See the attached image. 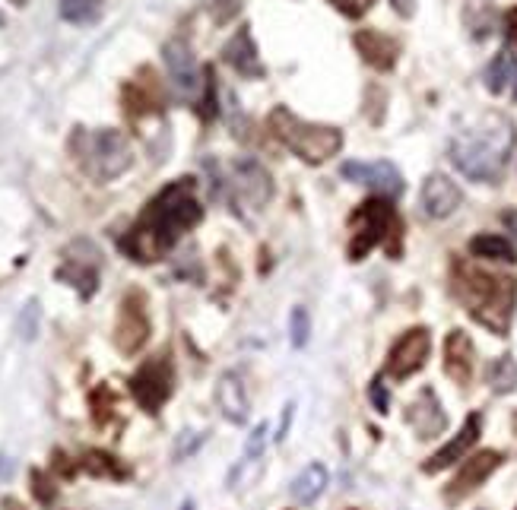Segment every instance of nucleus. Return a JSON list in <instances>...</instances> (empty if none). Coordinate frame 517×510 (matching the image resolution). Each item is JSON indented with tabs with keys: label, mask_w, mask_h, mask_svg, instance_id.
<instances>
[{
	"label": "nucleus",
	"mask_w": 517,
	"mask_h": 510,
	"mask_svg": "<svg viewBox=\"0 0 517 510\" xmlns=\"http://www.w3.org/2000/svg\"><path fill=\"white\" fill-rule=\"evenodd\" d=\"M203 219V206L197 200V184L191 178H178L165 184L162 191L143 206L140 219L131 225L118 244L121 251L137 263H153L162 254H169L181 241L184 232H191Z\"/></svg>",
	"instance_id": "obj_1"
},
{
	"label": "nucleus",
	"mask_w": 517,
	"mask_h": 510,
	"mask_svg": "<svg viewBox=\"0 0 517 510\" xmlns=\"http://www.w3.org/2000/svg\"><path fill=\"white\" fill-rule=\"evenodd\" d=\"M514 143H517L514 121L502 115V111H486V115L473 118V124L457 130L448 156L457 172L467 175L470 181L495 184L505 175Z\"/></svg>",
	"instance_id": "obj_2"
},
{
	"label": "nucleus",
	"mask_w": 517,
	"mask_h": 510,
	"mask_svg": "<svg viewBox=\"0 0 517 510\" xmlns=\"http://www.w3.org/2000/svg\"><path fill=\"white\" fill-rule=\"evenodd\" d=\"M454 292L464 301L467 314L479 320L486 330H492L495 336L508 333L511 317H514V301H517V279L470 267V263H457Z\"/></svg>",
	"instance_id": "obj_3"
},
{
	"label": "nucleus",
	"mask_w": 517,
	"mask_h": 510,
	"mask_svg": "<svg viewBox=\"0 0 517 510\" xmlns=\"http://www.w3.org/2000/svg\"><path fill=\"white\" fill-rule=\"evenodd\" d=\"M70 153H73V159H77L80 172L89 175L96 184L115 181L134 165L131 143H127L112 127H99V130L80 127L77 134L70 137Z\"/></svg>",
	"instance_id": "obj_4"
},
{
	"label": "nucleus",
	"mask_w": 517,
	"mask_h": 510,
	"mask_svg": "<svg viewBox=\"0 0 517 510\" xmlns=\"http://www.w3.org/2000/svg\"><path fill=\"white\" fill-rule=\"evenodd\" d=\"M270 134L280 140L289 153H295L308 165H321L327 159H334L343 149V134L330 124H311L299 115H292L286 105L270 111Z\"/></svg>",
	"instance_id": "obj_5"
},
{
	"label": "nucleus",
	"mask_w": 517,
	"mask_h": 510,
	"mask_svg": "<svg viewBox=\"0 0 517 510\" xmlns=\"http://www.w3.org/2000/svg\"><path fill=\"white\" fill-rule=\"evenodd\" d=\"M349 229H353V235H349L346 254L353 263H359L372 254L378 244H384L394 232H400V222H397L391 200L372 197V200H365L353 216H349Z\"/></svg>",
	"instance_id": "obj_6"
},
{
	"label": "nucleus",
	"mask_w": 517,
	"mask_h": 510,
	"mask_svg": "<svg viewBox=\"0 0 517 510\" xmlns=\"http://www.w3.org/2000/svg\"><path fill=\"white\" fill-rule=\"evenodd\" d=\"M172 381H175V371H172L169 355H156L150 362H143L140 371L131 377V390L137 396V403L150 415H156L162 403L172 396V387H175Z\"/></svg>",
	"instance_id": "obj_7"
},
{
	"label": "nucleus",
	"mask_w": 517,
	"mask_h": 510,
	"mask_svg": "<svg viewBox=\"0 0 517 510\" xmlns=\"http://www.w3.org/2000/svg\"><path fill=\"white\" fill-rule=\"evenodd\" d=\"M429 352H432V336L426 327H413L406 330L397 343L387 352V377H394V381H406V377H413L416 371L426 368L429 362Z\"/></svg>",
	"instance_id": "obj_8"
},
{
	"label": "nucleus",
	"mask_w": 517,
	"mask_h": 510,
	"mask_svg": "<svg viewBox=\"0 0 517 510\" xmlns=\"http://www.w3.org/2000/svg\"><path fill=\"white\" fill-rule=\"evenodd\" d=\"M150 339V314H146V295L131 289L121 301L118 324H115V346L124 355H137Z\"/></svg>",
	"instance_id": "obj_9"
},
{
	"label": "nucleus",
	"mask_w": 517,
	"mask_h": 510,
	"mask_svg": "<svg viewBox=\"0 0 517 510\" xmlns=\"http://www.w3.org/2000/svg\"><path fill=\"white\" fill-rule=\"evenodd\" d=\"M340 175L353 184L372 187V191L381 197H400L403 194V175L391 162H346L340 168Z\"/></svg>",
	"instance_id": "obj_10"
},
{
	"label": "nucleus",
	"mask_w": 517,
	"mask_h": 510,
	"mask_svg": "<svg viewBox=\"0 0 517 510\" xmlns=\"http://www.w3.org/2000/svg\"><path fill=\"white\" fill-rule=\"evenodd\" d=\"M498 466H502V453H498V450H479V453H473V457L464 466H460V472L454 476L451 488L445 491V498L451 504L454 501H464L470 491H476L479 485H483Z\"/></svg>",
	"instance_id": "obj_11"
},
{
	"label": "nucleus",
	"mask_w": 517,
	"mask_h": 510,
	"mask_svg": "<svg viewBox=\"0 0 517 510\" xmlns=\"http://www.w3.org/2000/svg\"><path fill=\"white\" fill-rule=\"evenodd\" d=\"M460 203H464V194L448 175H429L422 184L419 206L429 219H448L451 213H457Z\"/></svg>",
	"instance_id": "obj_12"
},
{
	"label": "nucleus",
	"mask_w": 517,
	"mask_h": 510,
	"mask_svg": "<svg viewBox=\"0 0 517 510\" xmlns=\"http://www.w3.org/2000/svg\"><path fill=\"white\" fill-rule=\"evenodd\" d=\"M165 67H169V80L175 83L178 92L184 96H194L200 80H197V64H194V51L184 39H172L169 45L162 48Z\"/></svg>",
	"instance_id": "obj_13"
},
{
	"label": "nucleus",
	"mask_w": 517,
	"mask_h": 510,
	"mask_svg": "<svg viewBox=\"0 0 517 510\" xmlns=\"http://www.w3.org/2000/svg\"><path fill=\"white\" fill-rule=\"evenodd\" d=\"M479 431H483V415H479V412H473V415H467V422H464V428H460L457 434H454V438L445 444V447H441L438 453H435V457L426 463V466H422V469H426V472H432V476H435V472H441V469H448L451 463H457V460H464L467 457V453H470V447L476 444V438H479Z\"/></svg>",
	"instance_id": "obj_14"
},
{
	"label": "nucleus",
	"mask_w": 517,
	"mask_h": 510,
	"mask_svg": "<svg viewBox=\"0 0 517 510\" xmlns=\"http://www.w3.org/2000/svg\"><path fill=\"white\" fill-rule=\"evenodd\" d=\"M476 368V349L473 339L464 330H451L445 339V374L457 384H470Z\"/></svg>",
	"instance_id": "obj_15"
},
{
	"label": "nucleus",
	"mask_w": 517,
	"mask_h": 510,
	"mask_svg": "<svg viewBox=\"0 0 517 510\" xmlns=\"http://www.w3.org/2000/svg\"><path fill=\"white\" fill-rule=\"evenodd\" d=\"M353 45L356 51L362 54L365 64H372L375 70H394L397 64V54H400V45L391 39V35H381L375 29H359L353 35Z\"/></svg>",
	"instance_id": "obj_16"
},
{
	"label": "nucleus",
	"mask_w": 517,
	"mask_h": 510,
	"mask_svg": "<svg viewBox=\"0 0 517 510\" xmlns=\"http://www.w3.org/2000/svg\"><path fill=\"white\" fill-rule=\"evenodd\" d=\"M223 58L235 73H242V77H254V80L264 77V64H261V58H257V45L251 39L248 26L232 35L229 45L223 48Z\"/></svg>",
	"instance_id": "obj_17"
},
{
	"label": "nucleus",
	"mask_w": 517,
	"mask_h": 510,
	"mask_svg": "<svg viewBox=\"0 0 517 510\" xmlns=\"http://www.w3.org/2000/svg\"><path fill=\"white\" fill-rule=\"evenodd\" d=\"M216 403L223 409V415L232 422V425H242L248 419V393H245V384L238 374H223L216 384Z\"/></svg>",
	"instance_id": "obj_18"
},
{
	"label": "nucleus",
	"mask_w": 517,
	"mask_h": 510,
	"mask_svg": "<svg viewBox=\"0 0 517 510\" xmlns=\"http://www.w3.org/2000/svg\"><path fill=\"white\" fill-rule=\"evenodd\" d=\"M410 422L422 438H432V434L445 428V412H441V403L432 390H422V396L410 406Z\"/></svg>",
	"instance_id": "obj_19"
},
{
	"label": "nucleus",
	"mask_w": 517,
	"mask_h": 510,
	"mask_svg": "<svg viewBox=\"0 0 517 510\" xmlns=\"http://www.w3.org/2000/svg\"><path fill=\"white\" fill-rule=\"evenodd\" d=\"M327 482H330V472H327V466H321V463H311V466H305V472L299 479L292 482V501L295 504H311L315 498H321V491L327 488Z\"/></svg>",
	"instance_id": "obj_20"
},
{
	"label": "nucleus",
	"mask_w": 517,
	"mask_h": 510,
	"mask_svg": "<svg viewBox=\"0 0 517 510\" xmlns=\"http://www.w3.org/2000/svg\"><path fill=\"white\" fill-rule=\"evenodd\" d=\"M470 254L479 257V260H498V263H514L517 260V251L514 244L502 235H476L470 241Z\"/></svg>",
	"instance_id": "obj_21"
},
{
	"label": "nucleus",
	"mask_w": 517,
	"mask_h": 510,
	"mask_svg": "<svg viewBox=\"0 0 517 510\" xmlns=\"http://www.w3.org/2000/svg\"><path fill=\"white\" fill-rule=\"evenodd\" d=\"M514 73H517V61L511 58L508 51H502V54H498V58L489 64V70H486V89L495 92V96H502V92L511 89Z\"/></svg>",
	"instance_id": "obj_22"
},
{
	"label": "nucleus",
	"mask_w": 517,
	"mask_h": 510,
	"mask_svg": "<svg viewBox=\"0 0 517 510\" xmlns=\"http://www.w3.org/2000/svg\"><path fill=\"white\" fill-rule=\"evenodd\" d=\"M58 276L61 279H67L70 282V286H77L80 289V295L83 298H89L92 292H96V267H89V263H80V260H67V267H61L58 270Z\"/></svg>",
	"instance_id": "obj_23"
},
{
	"label": "nucleus",
	"mask_w": 517,
	"mask_h": 510,
	"mask_svg": "<svg viewBox=\"0 0 517 510\" xmlns=\"http://www.w3.org/2000/svg\"><path fill=\"white\" fill-rule=\"evenodd\" d=\"M489 384L495 393H511L517 390V362L511 355H502L495 358V362L489 365Z\"/></svg>",
	"instance_id": "obj_24"
},
{
	"label": "nucleus",
	"mask_w": 517,
	"mask_h": 510,
	"mask_svg": "<svg viewBox=\"0 0 517 510\" xmlns=\"http://www.w3.org/2000/svg\"><path fill=\"white\" fill-rule=\"evenodd\" d=\"M102 0H58V7H61V16L70 23H86L96 16Z\"/></svg>",
	"instance_id": "obj_25"
},
{
	"label": "nucleus",
	"mask_w": 517,
	"mask_h": 510,
	"mask_svg": "<svg viewBox=\"0 0 517 510\" xmlns=\"http://www.w3.org/2000/svg\"><path fill=\"white\" fill-rule=\"evenodd\" d=\"M308 336H311V317L305 308H292L289 314V339L295 349H305L308 346Z\"/></svg>",
	"instance_id": "obj_26"
},
{
	"label": "nucleus",
	"mask_w": 517,
	"mask_h": 510,
	"mask_svg": "<svg viewBox=\"0 0 517 510\" xmlns=\"http://www.w3.org/2000/svg\"><path fill=\"white\" fill-rule=\"evenodd\" d=\"M89 472H96V476H127V472L124 469H118V463L112 460V457H108V453H89V457H86V463H83Z\"/></svg>",
	"instance_id": "obj_27"
},
{
	"label": "nucleus",
	"mask_w": 517,
	"mask_h": 510,
	"mask_svg": "<svg viewBox=\"0 0 517 510\" xmlns=\"http://www.w3.org/2000/svg\"><path fill=\"white\" fill-rule=\"evenodd\" d=\"M264 444H267V425L261 422L251 434H248V441H245V457L242 463H257L261 460V453H264Z\"/></svg>",
	"instance_id": "obj_28"
},
{
	"label": "nucleus",
	"mask_w": 517,
	"mask_h": 510,
	"mask_svg": "<svg viewBox=\"0 0 517 510\" xmlns=\"http://www.w3.org/2000/svg\"><path fill=\"white\" fill-rule=\"evenodd\" d=\"M35 330H39V301H29L26 311L20 314V333L23 339H32Z\"/></svg>",
	"instance_id": "obj_29"
},
{
	"label": "nucleus",
	"mask_w": 517,
	"mask_h": 510,
	"mask_svg": "<svg viewBox=\"0 0 517 510\" xmlns=\"http://www.w3.org/2000/svg\"><path fill=\"white\" fill-rule=\"evenodd\" d=\"M368 396H372V403H375L378 412H387V390L381 384V377H375V381H372V387H368Z\"/></svg>",
	"instance_id": "obj_30"
},
{
	"label": "nucleus",
	"mask_w": 517,
	"mask_h": 510,
	"mask_svg": "<svg viewBox=\"0 0 517 510\" xmlns=\"http://www.w3.org/2000/svg\"><path fill=\"white\" fill-rule=\"evenodd\" d=\"M330 4H334L340 13L353 16V20H356V16H362V13H365V4H362V0H330Z\"/></svg>",
	"instance_id": "obj_31"
},
{
	"label": "nucleus",
	"mask_w": 517,
	"mask_h": 510,
	"mask_svg": "<svg viewBox=\"0 0 517 510\" xmlns=\"http://www.w3.org/2000/svg\"><path fill=\"white\" fill-rule=\"evenodd\" d=\"M292 412H295V403H286V409H283V422H280V434H276V441H283V438H286L289 422H292Z\"/></svg>",
	"instance_id": "obj_32"
},
{
	"label": "nucleus",
	"mask_w": 517,
	"mask_h": 510,
	"mask_svg": "<svg viewBox=\"0 0 517 510\" xmlns=\"http://www.w3.org/2000/svg\"><path fill=\"white\" fill-rule=\"evenodd\" d=\"M391 4H394V10L400 13V16H413V0H391Z\"/></svg>",
	"instance_id": "obj_33"
},
{
	"label": "nucleus",
	"mask_w": 517,
	"mask_h": 510,
	"mask_svg": "<svg viewBox=\"0 0 517 510\" xmlns=\"http://www.w3.org/2000/svg\"><path fill=\"white\" fill-rule=\"evenodd\" d=\"M508 35H511V42L517 45V7L508 10Z\"/></svg>",
	"instance_id": "obj_34"
},
{
	"label": "nucleus",
	"mask_w": 517,
	"mask_h": 510,
	"mask_svg": "<svg viewBox=\"0 0 517 510\" xmlns=\"http://www.w3.org/2000/svg\"><path fill=\"white\" fill-rule=\"evenodd\" d=\"M511 96L517 99V73H514V83H511Z\"/></svg>",
	"instance_id": "obj_35"
},
{
	"label": "nucleus",
	"mask_w": 517,
	"mask_h": 510,
	"mask_svg": "<svg viewBox=\"0 0 517 510\" xmlns=\"http://www.w3.org/2000/svg\"><path fill=\"white\" fill-rule=\"evenodd\" d=\"M10 4H16V7H26V4H29V0H10Z\"/></svg>",
	"instance_id": "obj_36"
},
{
	"label": "nucleus",
	"mask_w": 517,
	"mask_h": 510,
	"mask_svg": "<svg viewBox=\"0 0 517 510\" xmlns=\"http://www.w3.org/2000/svg\"><path fill=\"white\" fill-rule=\"evenodd\" d=\"M181 510H194V504H191V501H188V504H184V507H181Z\"/></svg>",
	"instance_id": "obj_37"
},
{
	"label": "nucleus",
	"mask_w": 517,
	"mask_h": 510,
	"mask_svg": "<svg viewBox=\"0 0 517 510\" xmlns=\"http://www.w3.org/2000/svg\"><path fill=\"white\" fill-rule=\"evenodd\" d=\"M362 4H365V10H368V7H372V0H362Z\"/></svg>",
	"instance_id": "obj_38"
}]
</instances>
